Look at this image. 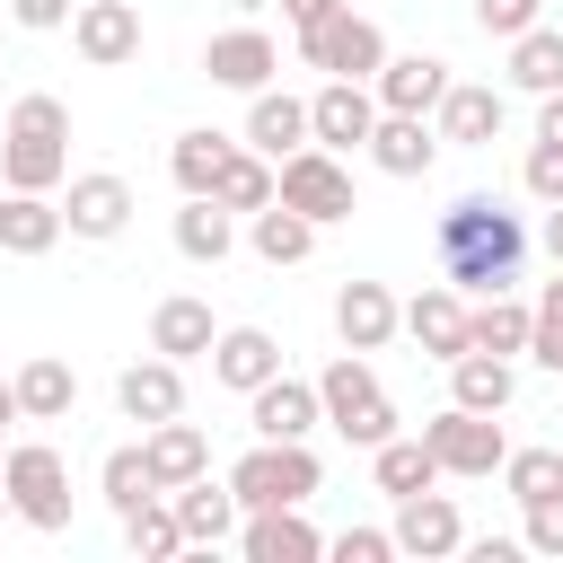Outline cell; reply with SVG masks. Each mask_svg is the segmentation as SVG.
<instances>
[{"label": "cell", "instance_id": "cell-1", "mask_svg": "<svg viewBox=\"0 0 563 563\" xmlns=\"http://www.w3.org/2000/svg\"><path fill=\"white\" fill-rule=\"evenodd\" d=\"M519 255H528V229H519V211L501 194H457L440 211V282L484 299V290L519 282Z\"/></svg>", "mask_w": 563, "mask_h": 563}, {"label": "cell", "instance_id": "cell-2", "mask_svg": "<svg viewBox=\"0 0 563 563\" xmlns=\"http://www.w3.org/2000/svg\"><path fill=\"white\" fill-rule=\"evenodd\" d=\"M0 176L9 194H53L70 176V106L62 97H18L9 106V132H0Z\"/></svg>", "mask_w": 563, "mask_h": 563}, {"label": "cell", "instance_id": "cell-3", "mask_svg": "<svg viewBox=\"0 0 563 563\" xmlns=\"http://www.w3.org/2000/svg\"><path fill=\"white\" fill-rule=\"evenodd\" d=\"M317 484H325V466H317V449H308V440H255V449L229 466V493H238V510L308 501Z\"/></svg>", "mask_w": 563, "mask_h": 563}, {"label": "cell", "instance_id": "cell-4", "mask_svg": "<svg viewBox=\"0 0 563 563\" xmlns=\"http://www.w3.org/2000/svg\"><path fill=\"white\" fill-rule=\"evenodd\" d=\"M317 396H325V422H334L352 449H378V440H396V405H387V387L369 378V361H361V352H343V361L317 378Z\"/></svg>", "mask_w": 563, "mask_h": 563}, {"label": "cell", "instance_id": "cell-5", "mask_svg": "<svg viewBox=\"0 0 563 563\" xmlns=\"http://www.w3.org/2000/svg\"><path fill=\"white\" fill-rule=\"evenodd\" d=\"M0 475H9V501H18V519L26 528H70V466H62V449L53 440H18L9 457H0Z\"/></svg>", "mask_w": 563, "mask_h": 563}, {"label": "cell", "instance_id": "cell-6", "mask_svg": "<svg viewBox=\"0 0 563 563\" xmlns=\"http://www.w3.org/2000/svg\"><path fill=\"white\" fill-rule=\"evenodd\" d=\"M299 62H308V70H325V79H378V62H387V35H378L369 18H352V0H343L334 18L299 26Z\"/></svg>", "mask_w": 563, "mask_h": 563}, {"label": "cell", "instance_id": "cell-7", "mask_svg": "<svg viewBox=\"0 0 563 563\" xmlns=\"http://www.w3.org/2000/svg\"><path fill=\"white\" fill-rule=\"evenodd\" d=\"M282 202L308 211L317 229H334V220H352V167H343L325 141H308V150L282 158Z\"/></svg>", "mask_w": 563, "mask_h": 563}, {"label": "cell", "instance_id": "cell-8", "mask_svg": "<svg viewBox=\"0 0 563 563\" xmlns=\"http://www.w3.org/2000/svg\"><path fill=\"white\" fill-rule=\"evenodd\" d=\"M422 440H431L440 475H501V457H510L501 422H493V413H466V405L431 413V422H422Z\"/></svg>", "mask_w": 563, "mask_h": 563}, {"label": "cell", "instance_id": "cell-9", "mask_svg": "<svg viewBox=\"0 0 563 563\" xmlns=\"http://www.w3.org/2000/svg\"><path fill=\"white\" fill-rule=\"evenodd\" d=\"M378 88L369 79H325L317 97H308V132L325 141V150H369V132H378Z\"/></svg>", "mask_w": 563, "mask_h": 563}, {"label": "cell", "instance_id": "cell-10", "mask_svg": "<svg viewBox=\"0 0 563 563\" xmlns=\"http://www.w3.org/2000/svg\"><path fill=\"white\" fill-rule=\"evenodd\" d=\"M246 422H255V440H308V431L325 422V396H317V378L273 369V378L246 396Z\"/></svg>", "mask_w": 563, "mask_h": 563}, {"label": "cell", "instance_id": "cell-11", "mask_svg": "<svg viewBox=\"0 0 563 563\" xmlns=\"http://www.w3.org/2000/svg\"><path fill=\"white\" fill-rule=\"evenodd\" d=\"M70 44H79V62L123 70V62H141V9H132V0H79Z\"/></svg>", "mask_w": 563, "mask_h": 563}, {"label": "cell", "instance_id": "cell-12", "mask_svg": "<svg viewBox=\"0 0 563 563\" xmlns=\"http://www.w3.org/2000/svg\"><path fill=\"white\" fill-rule=\"evenodd\" d=\"M202 70H211V88H238V97H255V88H273V70H282V44H273L264 26H229V35H211V44H202Z\"/></svg>", "mask_w": 563, "mask_h": 563}, {"label": "cell", "instance_id": "cell-13", "mask_svg": "<svg viewBox=\"0 0 563 563\" xmlns=\"http://www.w3.org/2000/svg\"><path fill=\"white\" fill-rule=\"evenodd\" d=\"M132 185L114 176V167H97V176H70V202H62V220H70V238H123L132 229Z\"/></svg>", "mask_w": 563, "mask_h": 563}, {"label": "cell", "instance_id": "cell-14", "mask_svg": "<svg viewBox=\"0 0 563 563\" xmlns=\"http://www.w3.org/2000/svg\"><path fill=\"white\" fill-rule=\"evenodd\" d=\"M114 405H123V422H141V431H150V422H176V413H185V361H167V352H158V361H132V369L114 378Z\"/></svg>", "mask_w": 563, "mask_h": 563}, {"label": "cell", "instance_id": "cell-15", "mask_svg": "<svg viewBox=\"0 0 563 563\" xmlns=\"http://www.w3.org/2000/svg\"><path fill=\"white\" fill-rule=\"evenodd\" d=\"M457 545H466V519H457L449 493H405V501H396V554L440 563V554H457Z\"/></svg>", "mask_w": 563, "mask_h": 563}, {"label": "cell", "instance_id": "cell-16", "mask_svg": "<svg viewBox=\"0 0 563 563\" xmlns=\"http://www.w3.org/2000/svg\"><path fill=\"white\" fill-rule=\"evenodd\" d=\"M238 545H246V563H317L325 554V537L299 519V501H273V510H246V528H238Z\"/></svg>", "mask_w": 563, "mask_h": 563}, {"label": "cell", "instance_id": "cell-17", "mask_svg": "<svg viewBox=\"0 0 563 563\" xmlns=\"http://www.w3.org/2000/svg\"><path fill=\"white\" fill-rule=\"evenodd\" d=\"M369 88H378L387 114H431V106L449 97V62H440V53H387Z\"/></svg>", "mask_w": 563, "mask_h": 563}, {"label": "cell", "instance_id": "cell-18", "mask_svg": "<svg viewBox=\"0 0 563 563\" xmlns=\"http://www.w3.org/2000/svg\"><path fill=\"white\" fill-rule=\"evenodd\" d=\"M396 325H405V308L387 299V282H343V290H334V334H343V352H387Z\"/></svg>", "mask_w": 563, "mask_h": 563}, {"label": "cell", "instance_id": "cell-19", "mask_svg": "<svg viewBox=\"0 0 563 563\" xmlns=\"http://www.w3.org/2000/svg\"><path fill=\"white\" fill-rule=\"evenodd\" d=\"M405 334H413L431 361H457V352H466V290H457V282L413 290V299H405Z\"/></svg>", "mask_w": 563, "mask_h": 563}, {"label": "cell", "instance_id": "cell-20", "mask_svg": "<svg viewBox=\"0 0 563 563\" xmlns=\"http://www.w3.org/2000/svg\"><path fill=\"white\" fill-rule=\"evenodd\" d=\"M317 132H308V97H290V88H255V106H246V150H264L273 167L290 158V150H308Z\"/></svg>", "mask_w": 563, "mask_h": 563}, {"label": "cell", "instance_id": "cell-21", "mask_svg": "<svg viewBox=\"0 0 563 563\" xmlns=\"http://www.w3.org/2000/svg\"><path fill=\"white\" fill-rule=\"evenodd\" d=\"M273 369H282V343H273L264 325H220V343H211V378H220V387L255 396Z\"/></svg>", "mask_w": 563, "mask_h": 563}, {"label": "cell", "instance_id": "cell-22", "mask_svg": "<svg viewBox=\"0 0 563 563\" xmlns=\"http://www.w3.org/2000/svg\"><path fill=\"white\" fill-rule=\"evenodd\" d=\"M141 457H150V475H158V493H176V484H194V475H211V440L176 413V422H150L141 431Z\"/></svg>", "mask_w": 563, "mask_h": 563}, {"label": "cell", "instance_id": "cell-23", "mask_svg": "<svg viewBox=\"0 0 563 563\" xmlns=\"http://www.w3.org/2000/svg\"><path fill=\"white\" fill-rule=\"evenodd\" d=\"M431 114H440V141H457V150H484V141H501V88L449 79V97H440Z\"/></svg>", "mask_w": 563, "mask_h": 563}, {"label": "cell", "instance_id": "cell-24", "mask_svg": "<svg viewBox=\"0 0 563 563\" xmlns=\"http://www.w3.org/2000/svg\"><path fill=\"white\" fill-rule=\"evenodd\" d=\"M369 158H378V176H431V158H440V123H422V114H378Z\"/></svg>", "mask_w": 563, "mask_h": 563}, {"label": "cell", "instance_id": "cell-25", "mask_svg": "<svg viewBox=\"0 0 563 563\" xmlns=\"http://www.w3.org/2000/svg\"><path fill=\"white\" fill-rule=\"evenodd\" d=\"M211 343H220V325H211V299L176 290V299H158V308H150V352H167V361H194V352H211Z\"/></svg>", "mask_w": 563, "mask_h": 563}, {"label": "cell", "instance_id": "cell-26", "mask_svg": "<svg viewBox=\"0 0 563 563\" xmlns=\"http://www.w3.org/2000/svg\"><path fill=\"white\" fill-rule=\"evenodd\" d=\"M510 396H519V369H510L501 352H457V361H449V405H466V413H510Z\"/></svg>", "mask_w": 563, "mask_h": 563}, {"label": "cell", "instance_id": "cell-27", "mask_svg": "<svg viewBox=\"0 0 563 563\" xmlns=\"http://www.w3.org/2000/svg\"><path fill=\"white\" fill-rule=\"evenodd\" d=\"M528 325H537V308L528 299H510V290H484L475 308H466V352H528Z\"/></svg>", "mask_w": 563, "mask_h": 563}, {"label": "cell", "instance_id": "cell-28", "mask_svg": "<svg viewBox=\"0 0 563 563\" xmlns=\"http://www.w3.org/2000/svg\"><path fill=\"white\" fill-rule=\"evenodd\" d=\"M62 229H70V220H62L53 194H9V202H0V255H53Z\"/></svg>", "mask_w": 563, "mask_h": 563}, {"label": "cell", "instance_id": "cell-29", "mask_svg": "<svg viewBox=\"0 0 563 563\" xmlns=\"http://www.w3.org/2000/svg\"><path fill=\"white\" fill-rule=\"evenodd\" d=\"M229 246H238V211L211 202V194H185V211H176V255H185V264H220Z\"/></svg>", "mask_w": 563, "mask_h": 563}, {"label": "cell", "instance_id": "cell-30", "mask_svg": "<svg viewBox=\"0 0 563 563\" xmlns=\"http://www.w3.org/2000/svg\"><path fill=\"white\" fill-rule=\"evenodd\" d=\"M70 405H79V369H70L62 352H35V361L18 369V413H26V422H62Z\"/></svg>", "mask_w": 563, "mask_h": 563}, {"label": "cell", "instance_id": "cell-31", "mask_svg": "<svg viewBox=\"0 0 563 563\" xmlns=\"http://www.w3.org/2000/svg\"><path fill=\"white\" fill-rule=\"evenodd\" d=\"M167 501H176V519H185V545H220V537H238V493H229V484L194 475V484H176Z\"/></svg>", "mask_w": 563, "mask_h": 563}, {"label": "cell", "instance_id": "cell-32", "mask_svg": "<svg viewBox=\"0 0 563 563\" xmlns=\"http://www.w3.org/2000/svg\"><path fill=\"white\" fill-rule=\"evenodd\" d=\"M246 220H255L246 238H255V255H264V264H308V255H317V220H308V211H290L282 194H273L264 211H246Z\"/></svg>", "mask_w": 563, "mask_h": 563}, {"label": "cell", "instance_id": "cell-33", "mask_svg": "<svg viewBox=\"0 0 563 563\" xmlns=\"http://www.w3.org/2000/svg\"><path fill=\"white\" fill-rule=\"evenodd\" d=\"M369 475H378V493L405 501V493H431V484H440V457H431V440L413 431V440H378V449H369Z\"/></svg>", "mask_w": 563, "mask_h": 563}, {"label": "cell", "instance_id": "cell-34", "mask_svg": "<svg viewBox=\"0 0 563 563\" xmlns=\"http://www.w3.org/2000/svg\"><path fill=\"white\" fill-rule=\"evenodd\" d=\"M273 194H282V167H273L264 150H229V167H220L211 202H229V211H264Z\"/></svg>", "mask_w": 563, "mask_h": 563}, {"label": "cell", "instance_id": "cell-35", "mask_svg": "<svg viewBox=\"0 0 563 563\" xmlns=\"http://www.w3.org/2000/svg\"><path fill=\"white\" fill-rule=\"evenodd\" d=\"M123 545L141 554V563H167V554H185V519H176V501H141V510H123Z\"/></svg>", "mask_w": 563, "mask_h": 563}, {"label": "cell", "instance_id": "cell-36", "mask_svg": "<svg viewBox=\"0 0 563 563\" xmlns=\"http://www.w3.org/2000/svg\"><path fill=\"white\" fill-rule=\"evenodd\" d=\"M510 88H528V97L563 88V35H554V26H528V35H510Z\"/></svg>", "mask_w": 563, "mask_h": 563}, {"label": "cell", "instance_id": "cell-37", "mask_svg": "<svg viewBox=\"0 0 563 563\" xmlns=\"http://www.w3.org/2000/svg\"><path fill=\"white\" fill-rule=\"evenodd\" d=\"M229 132H176V150H167V167H176V185L185 194H211L220 185V167H229Z\"/></svg>", "mask_w": 563, "mask_h": 563}, {"label": "cell", "instance_id": "cell-38", "mask_svg": "<svg viewBox=\"0 0 563 563\" xmlns=\"http://www.w3.org/2000/svg\"><path fill=\"white\" fill-rule=\"evenodd\" d=\"M97 484H106V510H114V519H123V510H141V501L158 493V475H150V457H141V449H106Z\"/></svg>", "mask_w": 563, "mask_h": 563}, {"label": "cell", "instance_id": "cell-39", "mask_svg": "<svg viewBox=\"0 0 563 563\" xmlns=\"http://www.w3.org/2000/svg\"><path fill=\"white\" fill-rule=\"evenodd\" d=\"M501 484H510L519 501L563 493V449H510V457H501Z\"/></svg>", "mask_w": 563, "mask_h": 563}, {"label": "cell", "instance_id": "cell-40", "mask_svg": "<svg viewBox=\"0 0 563 563\" xmlns=\"http://www.w3.org/2000/svg\"><path fill=\"white\" fill-rule=\"evenodd\" d=\"M528 361H545V369H563V264H554V282L537 290V325H528Z\"/></svg>", "mask_w": 563, "mask_h": 563}, {"label": "cell", "instance_id": "cell-41", "mask_svg": "<svg viewBox=\"0 0 563 563\" xmlns=\"http://www.w3.org/2000/svg\"><path fill=\"white\" fill-rule=\"evenodd\" d=\"M519 510H528V528H519V537H528V554H554V563H563V493L519 501Z\"/></svg>", "mask_w": 563, "mask_h": 563}, {"label": "cell", "instance_id": "cell-42", "mask_svg": "<svg viewBox=\"0 0 563 563\" xmlns=\"http://www.w3.org/2000/svg\"><path fill=\"white\" fill-rule=\"evenodd\" d=\"M537 9H545V0H475V26L510 44V35H528V26H537Z\"/></svg>", "mask_w": 563, "mask_h": 563}, {"label": "cell", "instance_id": "cell-43", "mask_svg": "<svg viewBox=\"0 0 563 563\" xmlns=\"http://www.w3.org/2000/svg\"><path fill=\"white\" fill-rule=\"evenodd\" d=\"M519 185H528L537 202H563V150H554V141H537V150H528V167H519Z\"/></svg>", "mask_w": 563, "mask_h": 563}, {"label": "cell", "instance_id": "cell-44", "mask_svg": "<svg viewBox=\"0 0 563 563\" xmlns=\"http://www.w3.org/2000/svg\"><path fill=\"white\" fill-rule=\"evenodd\" d=\"M334 554H343V563H387V554H396V528H343Z\"/></svg>", "mask_w": 563, "mask_h": 563}, {"label": "cell", "instance_id": "cell-45", "mask_svg": "<svg viewBox=\"0 0 563 563\" xmlns=\"http://www.w3.org/2000/svg\"><path fill=\"white\" fill-rule=\"evenodd\" d=\"M9 18H18L26 35H53V26H70V18H79V0H9Z\"/></svg>", "mask_w": 563, "mask_h": 563}, {"label": "cell", "instance_id": "cell-46", "mask_svg": "<svg viewBox=\"0 0 563 563\" xmlns=\"http://www.w3.org/2000/svg\"><path fill=\"white\" fill-rule=\"evenodd\" d=\"M537 141H554V150H563V88H545V97H537Z\"/></svg>", "mask_w": 563, "mask_h": 563}, {"label": "cell", "instance_id": "cell-47", "mask_svg": "<svg viewBox=\"0 0 563 563\" xmlns=\"http://www.w3.org/2000/svg\"><path fill=\"white\" fill-rule=\"evenodd\" d=\"M334 9H343V0H282V18H290V26H317V18H334Z\"/></svg>", "mask_w": 563, "mask_h": 563}, {"label": "cell", "instance_id": "cell-48", "mask_svg": "<svg viewBox=\"0 0 563 563\" xmlns=\"http://www.w3.org/2000/svg\"><path fill=\"white\" fill-rule=\"evenodd\" d=\"M545 255H554V264H563V202H554V211H545Z\"/></svg>", "mask_w": 563, "mask_h": 563}, {"label": "cell", "instance_id": "cell-49", "mask_svg": "<svg viewBox=\"0 0 563 563\" xmlns=\"http://www.w3.org/2000/svg\"><path fill=\"white\" fill-rule=\"evenodd\" d=\"M0 422H18V378H0Z\"/></svg>", "mask_w": 563, "mask_h": 563}, {"label": "cell", "instance_id": "cell-50", "mask_svg": "<svg viewBox=\"0 0 563 563\" xmlns=\"http://www.w3.org/2000/svg\"><path fill=\"white\" fill-rule=\"evenodd\" d=\"M9 510H18V501H9V475H0V519H9Z\"/></svg>", "mask_w": 563, "mask_h": 563}, {"label": "cell", "instance_id": "cell-51", "mask_svg": "<svg viewBox=\"0 0 563 563\" xmlns=\"http://www.w3.org/2000/svg\"><path fill=\"white\" fill-rule=\"evenodd\" d=\"M229 9H246V18H255V9H273V0H229Z\"/></svg>", "mask_w": 563, "mask_h": 563}, {"label": "cell", "instance_id": "cell-52", "mask_svg": "<svg viewBox=\"0 0 563 563\" xmlns=\"http://www.w3.org/2000/svg\"><path fill=\"white\" fill-rule=\"evenodd\" d=\"M0 457H9V422H0Z\"/></svg>", "mask_w": 563, "mask_h": 563}]
</instances>
